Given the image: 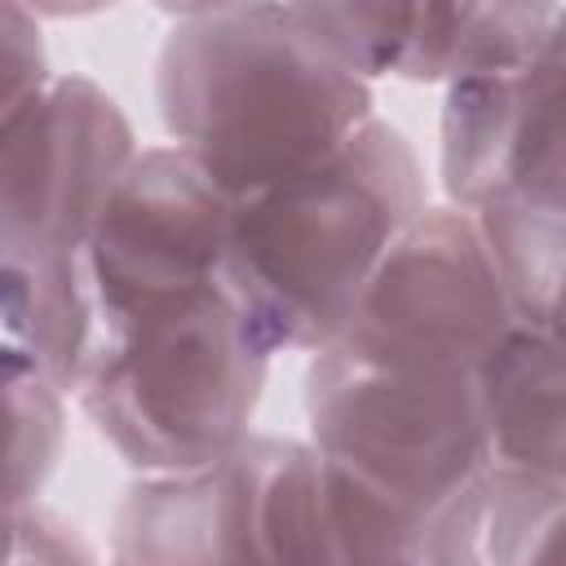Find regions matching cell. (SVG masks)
I'll use <instances>...</instances> for the list:
<instances>
[{"label":"cell","mask_w":566,"mask_h":566,"mask_svg":"<svg viewBox=\"0 0 566 566\" xmlns=\"http://www.w3.org/2000/svg\"><path fill=\"white\" fill-rule=\"evenodd\" d=\"M301 22L367 84H460L539 62L566 35L562 4H296Z\"/></svg>","instance_id":"8992f818"},{"label":"cell","mask_w":566,"mask_h":566,"mask_svg":"<svg viewBox=\"0 0 566 566\" xmlns=\"http://www.w3.org/2000/svg\"><path fill=\"white\" fill-rule=\"evenodd\" d=\"M155 106L168 146L230 199L332 159L376 119L371 84L296 4L177 9L155 57Z\"/></svg>","instance_id":"6da1fadb"},{"label":"cell","mask_w":566,"mask_h":566,"mask_svg":"<svg viewBox=\"0 0 566 566\" xmlns=\"http://www.w3.org/2000/svg\"><path fill=\"white\" fill-rule=\"evenodd\" d=\"M4 566H102V557L62 513L35 504L13 522V548Z\"/></svg>","instance_id":"7c38bea8"},{"label":"cell","mask_w":566,"mask_h":566,"mask_svg":"<svg viewBox=\"0 0 566 566\" xmlns=\"http://www.w3.org/2000/svg\"><path fill=\"white\" fill-rule=\"evenodd\" d=\"M562 44L531 66L460 80L442 102L438 177L451 208L473 212L495 195H566Z\"/></svg>","instance_id":"52a82bcc"},{"label":"cell","mask_w":566,"mask_h":566,"mask_svg":"<svg viewBox=\"0 0 566 566\" xmlns=\"http://www.w3.org/2000/svg\"><path fill=\"white\" fill-rule=\"evenodd\" d=\"M274 349L212 279L88 305L71 398L142 478L190 473L252 433Z\"/></svg>","instance_id":"7a4b0ae2"},{"label":"cell","mask_w":566,"mask_h":566,"mask_svg":"<svg viewBox=\"0 0 566 566\" xmlns=\"http://www.w3.org/2000/svg\"><path fill=\"white\" fill-rule=\"evenodd\" d=\"M486 464L566 478V363L562 332L509 327L478 363Z\"/></svg>","instance_id":"9c48e42d"},{"label":"cell","mask_w":566,"mask_h":566,"mask_svg":"<svg viewBox=\"0 0 566 566\" xmlns=\"http://www.w3.org/2000/svg\"><path fill=\"white\" fill-rule=\"evenodd\" d=\"M49 49L31 9L0 4V124L49 84Z\"/></svg>","instance_id":"8fae6325"},{"label":"cell","mask_w":566,"mask_h":566,"mask_svg":"<svg viewBox=\"0 0 566 566\" xmlns=\"http://www.w3.org/2000/svg\"><path fill=\"white\" fill-rule=\"evenodd\" d=\"M310 442L402 513H429L486 464L478 363L411 340L340 332L310 354Z\"/></svg>","instance_id":"277c9868"},{"label":"cell","mask_w":566,"mask_h":566,"mask_svg":"<svg viewBox=\"0 0 566 566\" xmlns=\"http://www.w3.org/2000/svg\"><path fill=\"white\" fill-rule=\"evenodd\" d=\"M424 208L411 142L367 119L332 159L230 199L226 279L274 354H318Z\"/></svg>","instance_id":"3957f363"},{"label":"cell","mask_w":566,"mask_h":566,"mask_svg":"<svg viewBox=\"0 0 566 566\" xmlns=\"http://www.w3.org/2000/svg\"><path fill=\"white\" fill-rule=\"evenodd\" d=\"M22 517V513H18ZM18 517H0V566L9 562V548H13V522Z\"/></svg>","instance_id":"4fadbf2b"},{"label":"cell","mask_w":566,"mask_h":566,"mask_svg":"<svg viewBox=\"0 0 566 566\" xmlns=\"http://www.w3.org/2000/svg\"><path fill=\"white\" fill-rule=\"evenodd\" d=\"M66 447V394L49 380L0 385V517L40 504Z\"/></svg>","instance_id":"30bf717a"},{"label":"cell","mask_w":566,"mask_h":566,"mask_svg":"<svg viewBox=\"0 0 566 566\" xmlns=\"http://www.w3.org/2000/svg\"><path fill=\"white\" fill-rule=\"evenodd\" d=\"M566 478L482 464L420 531V566H562Z\"/></svg>","instance_id":"ba28073f"},{"label":"cell","mask_w":566,"mask_h":566,"mask_svg":"<svg viewBox=\"0 0 566 566\" xmlns=\"http://www.w3.org/2000/svg\"><path fill=\"white\" fill-rule=\"evenodd\" d=\"M137 150L128 115L97 80L53 71L0 124V261L49 287H84L80 248Z\"/></svg>","instance_id":"5b68a950"}]
</instances>
